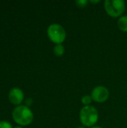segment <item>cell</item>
<instances>
[{
    "instance_id": "obj_1",
    "label": "cell",
    "mask_w": 127,
    "mask_h": 128,
    "mask_svg": "<svg viewBox=\"0 0 127 128\" xmlns=\"http://www.w3.org/2000/svg\"><path fill=\"white\" fill-rule=\"evenodd\" d=\"M13 121L20 126L29 125L34 119V115L29 107L25 105H19L12 112Z\"/></svg>"
},
{
    "instance_id": "obj_2",
    "label": "cell",
    "mask_w": 127,
    "mask_h": 128,
    "mask_svg": "<svg viewBox=\"0 0 127 128\" xmlns=\"http://www.w3.org/2000/svg\"><path fill=\"white\" fill-rule=\"evenodd\" d=\"M79 119L82 125L88 128H92L98 122V111L93 106H83L79 112Z\"/></svg>"
},
{
    "instance_id": "obj_3",
    "label": "cell",
    "mask_w": 127,
    "mask_h": 128,
    "mask_svg": "<svg viewBox=\"0 0 127 128\" xmlns=\"http://www.w3.org/2000/svg\"><path fill=\"white\" fill-rule=\"evenodd\" d=\"M107 14L112 17H121L126 10V4L123 0H106L104 3Z\"/></svg>"
},
{
    "instance_id": "obj_4",
    "label": "cell",
    "mask_w": 127,
    "mask_h": 128,
    "mask_svg": "<svg viewBox=\"0 0 127 128\" xmlns=\"http://www.w3.org/2000/svg\"><path fill=\"white\" fill-rule=\"evenodd\" d=\"M47 35L49 40L55 44H62L66 40L67 32L63 26L58 23H52L47 28Z\"/></svg>"
},
{
    "instance_id": "obj_5",
    "label": "cell",
    "mask_w": 127,
    "mask_h": 128,
    "mask_svg": "<svg viewBox=\"0 0 127 128\" xmlns=\"http://www.w3.org/2000/svg\"><path fill=\"white\" fill-rule=\"evenodd\" d=\"M110 93L109 89L103 86H98L95 87L91 92V98L94 101L97 103H104L109 98Z\"/></svg>"
},
{
    "instance_id": "obj_6",
    "label": "cell",
    "mask_w": 127,
    "mask_h": 128,
    "mask_svg": "<svg viewBox=\"0 0 127 128\" xmlns=\"http://www.w3.org/2000/svg\"><path fill=\"white\" fill-rule=\"evenodd\" d=\"M8 99L10 102L14 105H19L24 100V93L19 88H13L8 93Z\"/></svg>"
},
{
    "instance_id": "obj_7",
    "label": "cell",
    "mask_w": 127,
    "mask_h": 128,
    "mask_svg": "<svg viewBox=\"0 0 127 128\" xmlns=\"http://www.w3.org/2000/svg\"><path fill=\"white\" fill-rule=\"evenodd\" d=\"M118 26L121 31L124 32H127V15L122 16L118 19Z\"/></svg>"
},
{
    "instance_id": "obj_8",
    "label": "cell",
    "mask_w": 127,
    "mask_h": 128,
    "mask_svg": "<svg viewBox=\"0 0 127 128\" xmlns=\"http://www.w3.org/2000/svg\"><path fill=\"white\" fill-rule=\"evenodd\" d=\"M53 52L56 56H62L65 52L64 46L62 44H56L53 48Z\"/></svg>"
},
{
    "instance_id": "obj_9",
    "label": "cell",
    "mask_w": 127,
    "mask_h": 128,
    "mask_svg": "<svg viewBox=\"0 0 127 128\" xmlns=\"http://www.w3.org/2000/svg\"><path fill=\"white\" fill-rule=\"evenodd\" d=\"M81 101H82V104L84 105V106H91V104L92 103L93 99H92L91 95L86 94V95H84L82 98Z\"/></svg>"
},
{
    "instance_id": "obj_10",
    "label": "cell",
    "mask_w": 127,
    "mask_h": 128,
    "mask_svg": "<svg viewBox=\"0 0 127 128\" xmlns=\"http://www.w3.org/2000/svg\"><path fill=\"white\" fill-rule=\"evenodd\" d=\"M76 4L78 7L79 8H85L88 5V0H77L76 2Z\"/></svg>"
},
{
    "instance_id": "obj_11",
    "label": "cell",
    "mask_w": 127,
    "mask_h": 128,
    "mask_svg": "<svg viewBox=\"0 0 127 128\" xmlns=\"http://www.w3.org/2000/svg\"><path fill=\"white\" fill-rule=\"evenodd\" d=\"M0 128H13L11 124L7 121H1L0 122Z\"/></svg>"
},
{
    "instance_id": "obj_12",
    "label": "cell",
    "mask_w": 127,
    "mask_h": 128,
    "mask_svg": "<svg viewBox=\"0 0 127 128\" xmlns=\"http://www.w3.org/2000/svg\"><path fill=\"white\" fill-rule=\"evenodd\" d=\"M32 102H33V100H32L31 98H28V99H26V100H25V106H28V107H29L31 105H32Z\"/></svg>"
},
{
    "instance_id": "obj_13",
    "label": "cell",
    "mask_w": 127,
    "mask_h": 128,
    "mask_svg": "<svg viewBox=\"0 0 127 128\" xmlns=\"http://www.w3.org/2000/svg\"><path fill=\"white\" fill-rule=\"evenodd\" d=\"M90 2H91V3H94V4H96V3L100 2V0H98V1H90Z\"/></svg>"
},
{
    "instance_id": "obj_14",
    "label": "cell",
    "mask_w": 127,
    "mask_h": 128,
    "mask_svg": "<svg viewBox=\"0 0 127 128\" xmlns=\"http://www.w3.org/2000/svg\"><path fill=\"white\" fill-rule=\"evenodd\" d=\"M101 128V127H98V126H94V127H92V128Z\"/></svg>"
},
{
    "instance_id": "obj_15",
    "label": "cell",
    "mask_w": 127,
    "mask_h": 128,
    "mask_svg": "<svg viewBox=\"0 0 127 128\" xmlns=\"http://www.w3.org/2000/svg\"><path fill=\"white\" fill-rule=\"evenodd\" d=\"M22 128V127H19V126H18V127H16V128Z\"/></svg>"
},
{
    "instance_id": "obj_16",
    "label": "cell",
    "mask_w": 127,
    "mask_h": 128,
    "mask_svg": "<svg viewBox=\"0 0 127 128\" xmlns=\"http://www.w3.org/2000/svg\"><path fill=\"white\" fill-rule=\"evenodd\" d=\"M83 128V127H79V128Z\"/></svg>"
}]
</instances>
